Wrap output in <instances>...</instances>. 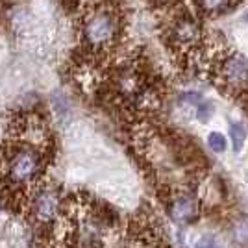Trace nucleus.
I'll return each mask as SVG.
<instances>
[{"mask_svg": "<svg viewBox=\"0 0 248 248\" xmlns=\"http://www.w3.org/2000/svg\"><path fill=\"white\" fill-rule=\"evenodd\" d=\"M119 31V19L109 8H93L83 21V37L91 46H104L115 39Z\"/></svg>", "mask_w": 248, "mask_h": 248, "instance_id": "1", "label": "nucleus"}, {"mask_svg": "<svg viewBox=\"0 0 248 248\" xmlns=\"http://www.w3.org/2000/svg\"><path fill=\"white\" fill-rule=\"evenodd\" d=\"M37 172V157L30 150H22L11 157L10 176L15 182H26Z\"/></svg>", "mask_w": 248, "mask_h": 248, "instance_id": "2", "label": "nucleus"}, {"mask_svg": "<svg viewBox=\"0 0 248 248\" xmlns=\"http://www.w3.org/2000/svg\"><path fill=\"white\" fill-rule=\"evenodd\" d=\"M222 80L228 85H233V87H243L248 83V60L233 54L230 56L224 65H222Z\"/></svg>", "mask_w": 248, "mask_h": 248, "instance_id": "3", "label": "nucleus"}, {"mask_svg": "<svg viewBox=\"0 0 248 248\" xmlns=\"http://www.w3.org/2000/svg\"><path fill=\"white\" fill-rule=\"evenodd\" d=\"M58 207V198L52 191H41L35 198V211L43 218H50L56 213Z\"/></svg>", "mask_w": 248, "mask_h": 248, "instance_id": "4", "label": "nucleus"}, {"mask_svg": "<svg viewBox=\"0 0 248 248\" xmlns=\"http://www.w3.org/2000/svg\"><path fill=\"white\" fill-rule=\"evenodd\" d=\"M200 35L198 31V26L191 19H186V21H180L174 28V37L182 45H189V43H195Z\"/></svg>", "mask_w": 248, "mask_h": 248, "instance_id": "5", "label": "nucleus"}, {"mask_svg": "<svg viewBox=\"0 0 248 248\" xmlns=\"http://www.w3.org/2000/svg\"><path fill=\"white\" fill-rule=\"evenodd\" d=\"M195 217V202L191 198H178L172 204V218L178 222H189Z\"/></svg>", "mask_w": 248, "mask_h": 248, "instance_id": "6", "label": "nucleus"}, {"mask_svg": "<svg viewBox=\"0 0 248 248\" xmlns=\"http://www.w3.org/2000/svg\"><path fill=\"white\" fill-rule=\"evenodd\" d=\"M230 139H232V146L235 152H241L243 150V145H245V139H247V130L245 126L239 123H232L230 126Z\"/></svg>", "mask_w": 248, "mask_h": 248, "instance_id": "7", "label": "nucleus"}, {"mask_svg": "<svg viewBox=\"0 0 248 248\" xmlns=\"http://www.w3.org/2000/svg\"><path fill=\"white\" fill-rule=\"evenodd\" d=\"M230 4H232V0H198V6L204 11H209V13L226 10Z\"/></svg>", "mask_w": 248, "mask_h": 248, "instance_id": "8", "label": "nucleus"}, {"mask_svg": "<svg viewBox=\"0 0 248 248\" xmlns=\"http://www.w3.org/2000/svg\"><path fill=\"white\" fill-rule=\"evenodd\" d=\"M207 145H209V148L213 152H224L226 150V139H224L222 134L213 132V134H209V137H207Z\"/></svg>", "mask_w": 248, "mask_h": 248, "instance_id": "9", "label": "nucleus"}, {"mask_svg": "<svg viewBox=\"0 0 248 248\" xmlns=\"http://www.w3.org/2000/svg\"><path fill=\"white\" fill-rule=\"evenodd\" d=\"M197 248H222V247H220V243L217 241V237H213V235H204V237L197 243Z\"/></svg>", "mask_w": 248, "mask_h": 248, "instance_id": "10", "label": "nucleus"}]
</instances>
